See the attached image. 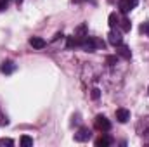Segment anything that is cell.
Returning a JSON list of instances; mask_svg holds the SVG:
<instances>
[{"label":"cell","mask_w":149,"mask_h":147,"mask_svg":"<svg viewBox=\"0 0 149 147\" xmlns=\"http://www.w3.org/2000/svg\"><path fill=\"white\" fill-rule=\"evenodd\" d=\"M116 54L120 55V57H123V59H130L132 57V52H130V49L127 47V45H118V49H116Z\"/></svg>","instance_id":"ba28073f"},{"label":"cell","mask_w":149,"mask_h":147,"mask_svg":"<svg viewBox=\"0 0 149 147\" xmlns=\"http://www.w3.org/2000/svg\"><path fill=\"white\" fill-rule=\"evenodd\" d=\"M73 2H76V3H80V2H85V0H73Z\"/></svg>","instance_id":"ffe728a7"},{"label":"cell","mask_w":149,"mask_h":147,"mask_svg":"<svg viewBox=\"0 0 149 147\" xmlns=\"http://www.w3.org/2000/svg\"><path fill=\"white\" fill-rule=\"evenodd\" d=\"M80 47L85 50V52H94L97 47H104V42H101V40H95V38L92 37H83L81 38V42H80Z\"/></svg>","instance_id":"6da1fadb"},{"label":"cell","mask_w":149,"mask_h":147,"mask_svg":"<svg viewBox=\"0 0 149 147\" xmlns=\"http://www.w3.org/2000/svg\"><path fill=\"white\" fill-rule=\"evenodd\" d=\"M30 45H31L33 49H38V50H40V49H43V47L47 45V42L40 37H31L30 38Z\"/></svg>","instance_id":"9c48e42d"},{"label":"cell","mask_w":149,"mask_h":147,"mask_svg":"<svg viewBox=\"0 0 149 147\" xmlns=\"http://www.w3.org/2000/svg\"><path fill=\"white\" fill-rule=\"evenodd\" d=\"M106 62L111 64V66H114V64L118 62V57H116V55H108V57H106Z\"/></svg>","instance_id":"9a60e30c"},{"label":"cell","mask_w":149,"mask_h":147,"mask_svg":"<svg viewBox=\"0 0 149 147\" xmlns=\"http://www.w3.org/2000/svg\"><path fill=\"white\" fill-rule=\"evenodd\" d=\"M94 125H95V128H97L99 132H109V130H111V123H109V119H108L106 116H102V114H97V116H95Z\"/></svg>","instance_id":"7a4b0ae2"},{"label":"cell","mask_w":149,"mask_h":147,"mask_svg":"<svg viewBox=\"0 0 149 147\" xmlns=\"http://www.w3.org/2000/svg\"><path fill=\"white\" fill-rule=\"evenodd\" d=\"M0 146H14V140H12V139H2V140H0Z\"/></svg>","instance_id":"2e32d148"},{"label":"cell","mask_w":149,"mask_h":147,"mask_svg":"<svg viewBox=\"0 0 149 147\" xmlns=\"http://www.w3.org/2000/svg\"><path fill=\"white\" fill-rule=\"evenodd\" d=\"M90 139V130L88 128H80L76 133H74V140L76 142H87Z\"/></svg>","instance_id":"5b68a950"},{"label":"cell","mask_w":149,"mask_h":147,"mask_svg":"<svg viewBox=\"0 0 149 147\" xmlns=\"http://www.w3.org/2000/svg\"><path fill=\"white\" fill-rule=\"evenodd\" d=\"M118 24L121 26V30H123V31H130V30H132V23H130L127 17H123V19H121Z\"/></svg>","instance_id":"7c38bea8"},{"label":"cell","mask_w":149,"mask_h":147,"mask_svg":"<svg viewBox=\"0 0 149 147\" xmlns=\"http://www.w3.org/2000/svg\"><path fill=\"white\" fill-rule=\"evenodd\" d=\"M111 137H106V135H102V137H99L97 140H95V146L97 147H108V146H111Z\"/></svg>","instance_id":"30bf717a"},{"label":"cell","mask_w":149,"mask_h":147,"mask_svg":"<svg viewBox=\"0 0 149 147\" xmlns=\"http://www.w3.org/2000/svg\"><path fill=\"white\" fill-rule=\"evenodd\" d=\"M148 92H149V88H148Z\"/></svg>","instance_id":"44dd1931"},{"label":"cell","mask_w":149,"mask_h":147,"mask_svg":"<svg viewBox=\"0 0 149 147\" xmlns=\"http://www.w3.org/2000/svg\"><path fill=\"white\" fill-rule=\"evenodd\" d=\"M19 144H21V147H31L33 146V139L30 135H23L21 140H19Z\"/></svg>","instance_id":"8fae6325"},{"label":"cell","mask_w":149,"mask_h":147,"mask_svg":"<svg viewBox=\"0 0 149 147\" xmlns=\"http://www.w3.org/2000/svg\"><path fill=\"white\" fill-rule=\"evenodd\" d=\"M0 71L3 74H10L16 71V64L12 62V61H5V62H2V66H0Z\"/></svg>","instance_id":"52a82bcc"},{"label":"cell","mask_w":149,"mask_h":147,"mask_svg":"<svg viewBox=\"0 0 149 147\" xmlns=\"http://www.w3.org/2000/svg\"><path fill=\"white\" fill-rule=\"evenodd\" d=\"M7 9V0H0V10H5Z\"/></svg>","instance_id":"ac0fdd59"},{"label":"cell","mask_w":149,"mask_h":147,"mask_svg":"<svg viewBox=\"0 0 149 147\" xmlns=\"http://www.w3.org/2000/svg\"><path fill=\"white\" fill-rule=\"evenodd\" d=\"M116 119H118L120 123H127V121L130 119V111L125 109V107L116 109Z\"/></svg>","instance_id":"8992f818"},{"label":"cell","mask_w":149,"mask_h":147,"mask_svg":"<svg viewBox=\"0 0 149 147\" xmlns=\"http://www.w3.org/2000/svg\"><path fill=\"white\" fill-rule=\"evenodd\" d=\"M116 24H118V16H116L114 12H111V14H109V26H111V28H116Z\"/></svg>","instance_id":"4fadbf2b"},{"label":"cell","mask_w":149,"mask_h":147,"mask_svg":"<svg viewBox=\"0 0 149 147\" xmlns=\"http://www.w3.org/2000/svg\"><path fill=\"white\" fill-rule=\"evenodd\" d=\"M142 135H144V139H146V140H149V128L144 130V133H142Z\"/></svg>","instance_id":"d6986e66"},{"label":"cell","mask_w":149,"mask_h":147,"mask_svg":"<svg viewBox=\"0 0 149 147\" xmlns=\"http://www.w3.org/2000/svg\"><path fill=\"white\" fill-rule=\"evenodd\" d=\"M135 5H137V0H120L118 2V9L121 14H128Z\"/></svg>","instance_id":"3957f363"},{"label":"cell","mask_w":149,"mask_h":147,"mask_svg":"<svg viewBox=\"0 0 149 147\" xmlns=\"http://www.w3.org/2000/svg\"><path fill=\"white\" fill-rule=\"evenodd\" d=\"M141 33H146L149 37V23H144V24H141Z\"/></svg>","instance_id":"e0dca14e"},{"label":"cell","mask_w":149,"mask_h":147,"mask_svg":"<svg viewBox=\"0 0 149 147\" xmlns=\"http://www.w3.org/2000/svg\"><path fill=\"white\" fill-rule=\"evenodd\" d=\"M108 40H109V43L111 45H114V47H118V45H121L123 43V37H121V33L120 31H116L114 28H113L111 31H109V35H108Z\"/></svg>","instance_id":"277c9868"},{"label":"cell","mask_w":149,"mask_h":147,"mask_svg":"<svg viewBox=\"0 0 149 147\" xmlns=\"http://www.w3.org/2000/svg\"><path fill=\"white\" fill-rule=\"evenodd\" d=\"M90 97H92L94 101H97V99L101 97V90H99V88H92V92H90Z\"/></svg>","instance_id":"5bb4252c"}]
</instances>
